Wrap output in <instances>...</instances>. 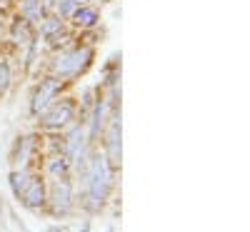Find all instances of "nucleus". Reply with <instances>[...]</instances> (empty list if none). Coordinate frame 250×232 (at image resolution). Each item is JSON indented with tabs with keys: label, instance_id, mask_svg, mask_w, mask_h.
<instances>
[{
	"label": "nucleus",
	"instance_id": "f03ea898",
	"mask_svg": "<svg viewBox=\"0 0 250 232\" xmlns=\"http://www.w3.org/2000/svg\"><path fill=\"white\" fill-rule=\"evenodd\" d=\"M93 60V48L90 45H80V48H68V50H60L53 62H50V70L55 77L60 80H68V77H78L80 73H85L88 65Z\"/></svg>",
	"mask_w": 250,
	"mask_h": 232
},
{
	"label": "nucleus",
	"instance_id": "39448f33",
	"mask_svg": "<svg viewBox=\"0 0 250 232\" xmlns=\"http://www.w3.org/2000/svg\"><path fill=\"white\" fill-rule=\"evenodd\" d=\"M45 205L50 207V213H53L55 217H65V215L73 213V207H75V190H73L70 177L50 180Z\"/></svg>",
	"mask_w": 250,
	"mask_h": 232
},
{
	"label": "nucleus",
	"instance_id": "ddd939ff",
	"mask_svg": "<svg viewBox=\"0 0 250 232\" xmlns=\"http://www.w3.org/2000/svg\"><path fill=\"white\" fill-rule=\"evenodd\" d=\"M13 38H15V43H30L33 35H30V23H25V20H18V23L13 25Z\"/></svg>",
	"mask_w": 250,
	"mask_h": 232
},
{
	"label": "nucleus",
	"instance_id": "1a4fd4ad",
	"mask_svg": "<svg viewBox=\"0 0 250 232\" xmlns=\"http://www.w3.org/2000/svg\"><path fill=\"white\" fill-rule=\"evenodd\" d=\"M30 177H33L30 167H15V170H10L8 182H10V190H13V195H15L18 200H20V195H23V190L28 187Z\"/></svg>",
	"mask_w": 250,
	"mask_h": 232
},
{
	"label": "nucleus",
	"instance_id": "f8f14e48",
	"mask_svg": "<svg viewBox=\"0 0 250 232\" xmlns=\"http://www.w3.org/2000/svg\"><path fill=\"white\" fill-rule=\"evenodd\" d=\"M40 35H43L45 40H58L62 35V18L60 15L43 18V23H40Z\"/></svg>",
	"mask_w": 250,
	"mask_h": 232
},
{
	"label": "nucleus",
	"instance_id": "6ab92c4d",
	"mask_svg": "<svg viewBox=\"0 0 250 232\" xmlns=\"http://www.w3.org/2000/svg\"><path fill=\"white\" fill-rule=\"evenodd\" d=\"M105 232H115V225H110V227H108V230H105Z\"/></svg>",
	"mask_w": 250,
	"mask_h": 232
},
{
	"label": "nucleus",
	"instance_id": "0eeeda50",
	"mask_svg": "<svg viewBox=\"0 0 250 232\" xmlns=\"http://www.w3.org/2000/svg\"><path fill=\"white\" fill-rule=\"evenodd\" d=\"M45 200H48V182L43 175H33L28 187L23 190V195H20V202H23L28 210L33 213H40V210L45 207Z\"/></svg>",
	"mask_w": 250,
	"mask_h": 232
},
{
	"label": "nucleus",
	"instance_id": "f257e3e1",
	"mask_svg": "<svg viewBox=\"0 0 250 232\" xmlns=\"http://www.w3.org/2000/svg\"><path fill=\"white\" fill-rule=\"evenodd\" d=\"M113 180H115V170L108 165V160L100 153H93L85 173H83V182H85V207L90 213H100L103 210L110 187H113Z\"/></svg>",
	"mask_w": 250,
	"mask_h": 232
},
{
	"label": "nucleus",
	"instance_id": "f3484780",
	"mask_svg": "<svg viewBox=\"0 0 250 232\" xmlns=\"http://www.w3.org/2000/svg\"><path fill=\"white\" fill-rule=\"evenodd\" d=\"M48 232H62V230H60V227H55V225H53V227H48Z\"/></svg>",
	"mask_w": 250,
	"mask_h": 232
},
{
	"label": "nucleus",
	"instance_id": "9d476101",
	"mask_svg": "<svg viewBox=\"0 0 250 232\" xmlns=\"http://www.w3.org/2000/svg\"><path fill=\"white\" fill-rule=\"evenodd\" d=\"M33 150H35V137H33V135H28V137H20V140H18V153L13 155L15 167H28Z\"/></svg>",
	"mask_w": 250,
	"mask_h": 232
},
{
	"label": "nucleus",
	"instance_id": "4468645a",
	"mask_svg": "<svg viewBox=\"0 0 250 232\" xmlns=\"http://www.w3.org/2000/svg\"><path fill=\"white\" fill-rule=\"evenodd\" d=\"M10 82H13V73H10V65H8L5 60H0V95H5V93H8Z\"/></svg>",
	"mask_w": 250,
	"mask_h": 232
},
{
	"label": "nucleus",
	"instance_id": "6e6552de",
	"mask_svg": "<svg viewBox=\"0 0 250 232\" xmlns=\"http://www.w3.org/2000/svg\"><path fill=\"white\" fill-rule=\"evenodd\" d=\"M73 167H70V160L62 155V153H53L45 157V177L50 180H62V177H70Z\"/></svg>",
	"mask_w": 250,
	"mask_h": 232
},
{
	"label": "nucleus",
	"instance_id": "2eb2a0df",
	"mask_svg": "<svg viewBox=\"0 0 250 232\" xmlns=\"http://www.w3.org/2000/svg\"><path fill=\"white\" fill-rule=\"evenodd\" d=\"M80 5H83L80 0H60V3H58L55 8H58V15H60V18H70Z\"/></svg>",
	"mask_w": 250,
	"mask_h": 232
},
{
	"label": "nucleus",
	"instance_id": "423d86ee",
	"mask_svg": "<svg viewBox=\"0 0 250 232\" xmlns=\"http://www.w3.org/2000/svg\"><path fill=\"white\" fill-rule=\"evenodd\" d=\"M62 82H65V80H60V77H55V75L40 80V85L35 88L33 100H30V115L38 117L53 100H58V95H60V90H62Z\"/></svg>",
	"mask_w": 250,
	"mask_h": 232
},
{
	"label": "nucleus",
	"instance_id": "9b49d317",
	"mask_svg": "<svg viewBox=\"0 0 250 232\" xmlns=\"http://www.w3.org/2000/svg\"><path fill=\"white\" fill-rule=\"evenodd\" d=\"M70 18H73V23H75L78 28H93V25H98V20H100L98 10L90 8V5H80Z\"/></svg>",
	"mask_w": 250,
	"mask_h": 232
},
{
	"label": "nucleus",
	"instance_id": "a211bd4d",
	"mask_svg": "<svg viewBox=\"0 0 250 232\" xmlns=\"http://www.w3.org/2000/svg\"><path fill=\"white\" fill-rule=\"evenodd\" d=\"M45 3H48V5H58V3H60V0H45Z\"/></svg>",
	"mask_w": 250,
	"mask_h": 232
},
{
	"label": "nucleus",
	"instance_id": "20e7f679",
	"mask_svg": "<svg viewBox=\"0 0 250 232\" xmlns=\"http://www.w3.org/2000/svg\"><path fill=\"white\" fill-rule=\"evenodd\" d=\"M75 115H78L75 100L62 97V100H53L38 117H40V125L45 130H62V128H68V125L75 122Z\"/></svg>",
	"mask_w": 250,
	"mask_h": 232
},
{
	"label": "nucleus",
	"instance_id": "7ed1b4c3",
	"mask_svg": "<svg viewBox=\"0 0 250 232\" xmlns=\"http://www.w3.org/2000/svg\"><path fill=\"white\" fill-rule=\"evenodd\" d=\"M123 125H120V110L115 108L103 128V157L108 160L113 170H120L123 165Z\"/></svg>",
	"mask_w": 250,
	"mask_h": 232
},
{
	"label": "nucleus",
	"instance_id": "dca6fc26",
	"mask_svg": "<svg viewBox=\"0 0 250 232\" xmlns=\"http://www.w3.org/2000/svg\"><path fill=\"white\" fill-rule=\"evenodd\" d=\"M90 227H93V222H90V220H83V225L78 227V232H90Z\"/></svg>",
	"mask_w": 250,
	"mask_h": 232
}]
</instances>
